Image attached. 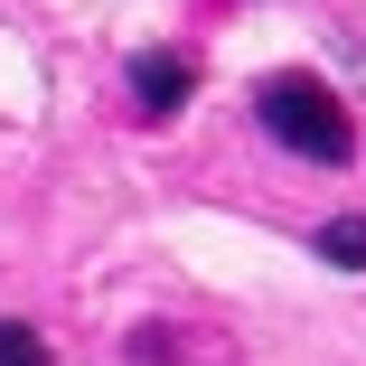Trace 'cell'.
Returning <instances> with one entry per match:
<instances>
[{
  "mask_svg": "<svg viewBox=\"0 0 366 366\" xmlns=\"http://www.w3.org/2000/svg\"><path fill=\"white\" fill-rule=\"evenodd\" d=\"M254 122L282 141L291 160H320V169H347L357 160V122H347V104L320 76H263L254 85Z\"/></svg>",
  "mask_w": 366,
  "mask_h": 366,
  "instance_id": "1",
  "label": "cell"
},
{
  "mask_svg": "<svg viewBox=\"0 0 366 366\" xmlns=\"http://www.w3.org/2000/svg\"><path fill=\"white\" fill-rule=\"evenodd\" d=\"M188 94H197V66H188L179 47H141V56H132V113L169 122V113H179Z\"/></svg>",
  "mask_w": 366,
  "mask_h": 366,
  "instance_id": "2",
  "label": "cell"
},
{
  "mask_svg": "<svg viewBox=\"0 0 366 366\" xmlns=\"http://www.w3.org/2000/svg\"><path fill=\"white\" fill-rule=\"evenodd\" d=\"M310 254L338 263V272H366V216H329V226L310 235Z\"/></svg>",
  "mask_w": 366,
  "mask_h": 366,
  "instance_id": "3",
  "label": "cell"
},
{
  "mask_svg": "<svg viewBox=\"0 0 366 366\" xmlns=\"http://www.w3.org/2000/svg\"><path fill=\"white\" fill-rule=\"evenodd\" d=\"M0 366H56V357H47V338L29 320H0Z\"/></svg>",
  "mask_w": 366,
  "mask_h": 366,
  "instance_id": "4",
  "label": "cell"
}]
</instances>
